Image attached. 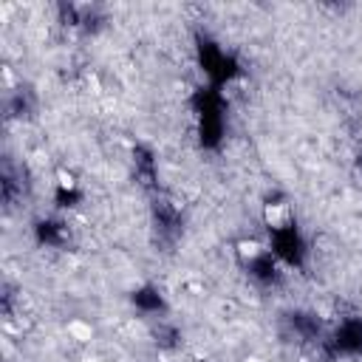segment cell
I'll return each instance as SVG.
<instances>
[{"mask_svg":"<svg viewBox=\"0 0 362 362\" xmlns=\"http://www.w3.org/2000/svg\"><path fill=\"white\" fill-rule=\"evenodd\" d=\"M292 218H294L292 207L283 204V201H275V204H266V207H263V221H266L269 229H275V232L286 229V227L292 224Z\"/></svg>","mask_w":362,"mask_h":362,"instance_id":"6da1fadb","label":"cell"},{"mask_svg":"<svg viewBox=\"0 0 362 362\" xmlns=\"http://www.w3.org/2000/svg\"><path fill=\"white\" fill-rule=\"evenodd\" d=\"M235 252H238V258L244 260V263H258V260L266 255V249H263V244H260L258 238H244V240H238Z\"/></svg>","mask_w":362,"mask_h":362,"instance_id":"7a4b0ae2","label":"cell"},{"mask_svg":"<svg viewBox=\"0 0 362 362\" xmlns=\"http://www.w3.org/2000/svg\"><path fill=\"white\" fill-rule=\"evenodd\" d=\"M68 334H71V340L85 345V343L94 340V325L85 323V320H68Z\"/></svg>","mask_w":362,"mask_h":362,"instance_id":"3957f363","label":"cell"},{"mask_svg":"<svg viewBox=\"0 0 362 362\" xmlns=\"http://www.w3.org/2000/svg\"><path fill=\"white\" fill-rule=\"evenodd\" d=\"M59 187H74V175L71 173H59Z\"/></svg>","mask_w":362,"mask_h":362,"instance_id":"277c9868","label":"cell"},{"mask_svg":"<svg viewBox=\"0 0 362 362\" xmlns=\"http://www.w3.org/2000/svg\"><path fill=\"white\" fill-rule=\"evenodd\" d=\"M82 362H105L102 356H94V354H90V356H82Z\"/></svg>","mask_w":362,"mask_h":362,"instance_id":"5b68a950","label":"cell"}]
</instances>
